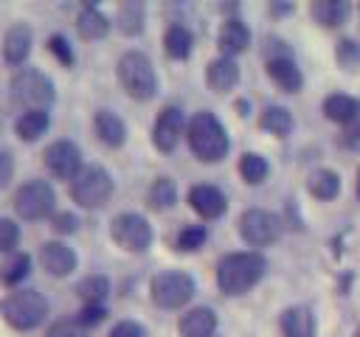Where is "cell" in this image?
I'll list each match as a JSON object with an SVG mask.
<instances>
[{"label":"cell","mask_w":360,"mask_h":337,"mask_svg":"<svg viewBox=\"0 0 360 337\" xmlns=\"http://www.w3.org/2000/svg\"><path fill=\"white\" fill-rule=\"evenodd\" d=\"M239 174H242L245 183L259 185V183L267 177V160H264L262 154H256V152H248V154H242V160H239Z\"/></svg>","instance_id":"1f68e13d"},{"label":"cell","mask_w":360,"mask_h":337,"mask_svg":"<svg viewBox=\"0 0 360 337\" xmlns=\"http://www.w3.org/2000/svg\"><path fill=\"white\" fill-rule=\"evenodd\" d=\"M48 48H51V53L62 62V65H73V51H70V45H68V39L65 37H59V34H53L51 39H48Z\"/></svg>","instance_id":"74e56055"},{"label":"cell","mask_w":360,"mask_h":337,"mask_svg":"<svg viewBox=\"0 0 360 337\" xmlns=\"http://www.w3.org/2000/svg\"><path fill=\"white\" fill-rule=\"evenodd\" d=\"M96 135H98V140H101L104 146L118 149V146L127 140V126H124V121H121L115 112L98 110V112H96Z\"/></svg>","instance_id":"ffe728a7"},{"label":"cell","mask_w":360,"mask_h":337,"mask_svg":"<svg viewBox=\"0 0 360 337\" xmlns=\"http://www.w3.org/2000/svg\"><path fill=\"white\" fill-rule=\"evenodd\" d=\"M110 337H146V329L141 323H135V320H121V323L112 326Z\"/></svg>","instance_id":"f35d334b"},{"label":"cell","mask_w":360,"mask_h":337,"mask_svg":"<svg viewBox=\"0 0 360 337\" xmlns=\"http://www.w3.org/2000/svg\"><path fill=\"white\" fill-rule=\"evenodd\" d=\"M115 22H118L121 34H127V37L141 34V31H143V6H141V3H135V0L124 3V6L118 8Z\"/></svg>","instance_id":"f546056e"},{"label":"cell","mask_w":360,"mask_h":337,"mask_svg":"<svg viewBox=\"0 0 360 337\" xmlns=\"http://www.w3.org/2000/svg\"><path fill=\"white\" fill-rule=\"evenodd\" d=\"M335 56H338V65L340 67H346V70H352V67H357L360 65V45L354 42V39H340L338 42V48H335Z\"/></svg>","instance_id":"e575fe53"},{"label":"cell","mask_w":360,"mask_h":337,"mask_svg":"<svg viewBox=\"0 0 360 337\" xmlns=\"http://www.w3.org/2000/svg\"><path fill=\"white\" fill-rule=\"evenodd\" d=\"M267 73H270V79L281 87V90H287V93H298L301 90V70L295 67V62L292 59H273V62H267Z\"/></svg>","instance_id":"7402d4cb"},{"label":"cell","mask_w":360,"mask_h":337,"mask_svg":"<svg viewBox=\"0 0 360 337\" xmlns=\"http://www.w3.org/2000/svg\"><path fill=\"white\" fill-rule=\"evenodd\" d=\"M259 126H262L264 132L276 135V138H284V135H290V129H292V115H290V110L273 104V107H267V110L262 112Z\"/></svg>","instance_id":"83f0119b"},{"label":"cell","mask_w":360,"mask_h":337,"mask_svg":"<svg viewBox=\"0 0 360 337\" xmlns=\"http://www.w3.org/2000/svg\"><path fill=\"white\" fill-rule=\"evenodd\" d=\"M104 315H107L104 306H84V309L79 312V323H82V326H96V323L104 320Z\"/></svg>","instance_id":"60d3db41"},{"label":"cell","mask_w":360,"mask_h":337,"mask_svg":"<svg viewBox=\"0 0 360 337\" xmlns=\"http://www.w3.org/2000/svg\"><path fill=\"white\" fill-rule=\"evenodd\" d=\"M248 45H250V31H248V25L242 22V20H225L222 22V28H219V51H222V56H236V53H242V51H248Z\"/></svg>","instance_id":"e0dca14e"},{"label":"cell","mask_w":360,"mask_h":337,"mask_svg":"<svg viewBox=\"0 0 360 337\" xmlns=\"http://www.w3.org/2000/svg\"><path fill=\"white\" fill-rule=\"evenodd\" d=\"M39 261H42V267H45L51 275H56V278L70 275V272L76 270V253H73L68 244H62V242H45V244L39 247Z\"/></svg>","instance_id":"5bb4252c"},{"label":"cell","mask_w":360,"mask_h":337,"mask_svg":"<svg viewBox=\"0 0 360 337\" xmlns=\"http://www.w3.org/2000/svg\"><path fill=\"white\" fill-rule=\"evenodd\" d=\"M174 199H177V188H174V183H172L169 177H158V180L152 183L149 194H146V202H149L155 211H166V208H172Z\"/></svg>","instance_id":"4dcf8cb0"},{"label":"cell","mask_w":360,"mask_h":337,"mask_svg":"<svg viewBox=\"0 0 360 337\" xmlns=\"http://www.w3.org/2000/svg\"><path fill=\"white\" fill-rule=\"evenodd\" d=\"M281 233V222L276 213L262 211V208H250L239 216V236L253 244V247H264L270 242H276Z\"/></svg>","instance_id":"30bf717a"},{"label":"cell","mask_w":360,"mask_h":337,"mask_svg":"<svg viewBox=\"0 0 360 337\" xmlns=\"http://www.w3.org/2000/svg\"><path fill=\"white\" fill-rule=\"evenodd\" d=\"M194 298V278L180 270H166L152 278V300L160 309H180Z\"/></svg>","instance_id":"52a82bcc"},{"label":"cell","mask_w":360,"mask_h":337,"mask_svg":"<svg viewBox=\"0 0 360 337\" xmlns=\"http://www.w3.org/2000/svg\"><path fill=\"white\" fill-rule=\"evenodd\" d=\"M45 166L53 177L59 180H76L79 171H82V152L76 143L70 140H53L48 149H45Z\"/></svg>","instance_id":"8fae6325"},{"label":"cell","mask_w":360,"mask_h":337,"mask_svg":"<svg viewBox=\"0 0 360 337\" xmlns=\"http://www.w3.org/2000/svg\"><path fill=\"white\" fill-rule=\"evenodd\" d=\"M11 174H14V160H11V154L6 149H0V188L8 185Z\"/></svg>","instance_id":"b9f144b4"},{"label":"cell","mask_w":360,"mask_h":337,"mask_svg":"<svg viewBox=\"0 0 360 337\" xmlns=\"http://www.w3.org/2000/svg\"><path fill=\"white\" fill-rule=\"evenodd\" d=\"M214 329H217V315L208 306H194L180 317L183 337H211Z\"/></svg>","instance_id":"ac0fdd59"},{"label":"cell","mask_w":360,"mask_h":337,"mask_svg":"<svg viewBox=\"0 0 360 337\" xmlns=\"http://www.w3.org/2000/svg\"><path fill=\"white\" fill-rule=\"evenodd\" d=\"M205 227L202 225H186L180 233H177V250H200L202 242H205Z\"/></svg>","instance_id":"836d02e7"},{"label":"cell","mask_w":360,"mask_h":337,"mask_svg":"<svg viewBox=\"0 0 360 337\" xmlns=\"http://www.w3.org/2000/svg\"><path fill=\"white\" fill-rule=\"evenodd\" d=\"M112 194V177L101 166H87L70 183V197L82 208H101Z\"/></svg>","instance_id":"8992f818"},{"label":"cell","mask_w":360,"mask_h":337,"mask_svg":"<svg viewBox=\"0 0 360 337\" xmlns=\"http://www.w3.org/2000/svg\"><path fill=\"white\" fill-rule=\"evenodd\" d=\"M357 194H360V183H357Z\"/></svg>","instance_id":"f6af8a7d"},{"label":"cell","mask_w":360,"mask_h":337,"mask_svg":"<svg viewBox=\"0 0 360 337\" xmlns=\"http://www.w3.org/2000/svg\"><path fill=\"white\" fill-rule=\"evenodd\" d=\"M53 81L37 70V67H22L11 76V101L17 107H22L25 112L31 110H48V104L53 101Z\"/></svg>","instance_id":"277c9868"},{"label":"cell","mask_w":360,"mask_h":337,"mask_svg":"<svg viewBox=\"0 0 360 337\" xmlns=\"http://www.w3.org/2000/svg\"><path fill=\"white\" fill-rule=\"evenodd\" d=\"M0 312L8 320V326H14L20 331H28V329H37L45 320L48 300L37 289H17L0 303Z\"/></svg>","instance_id":"5b68a950"},{"label":"cell","mask_w":360,"mask_h":337,"mask_svg":"<svg viewBox=\"0 0 360 337\" xmlns=\"http://www.w3.org/2000/svg\"><path fill=\"white\" fill-rule=\"evenodd\" d=\"M118 81L127 90V95L146 101L158 93V76L155 67L149 62V56H143L141 51H127L118 59Z\"/></svg>","instance_id":"3957f363"},{"label":"cell","mask_w":360,"mask_h":337,"mask_svg":"<svg viewBox=\"0 0 360 337\" xmlns=\"http://www.w3.org/2000/svg\"><path fill=\"white\" fill-rule=\"evenodd\" d=\"M343 143L349 146V149H360V115L349 124V129L343 132Z\"/></svg>","instance_id":"7bdbcfd3"},{"label":"cell","mask_w":360,"mask_h":337,"mask_svg":"<svg viewBox=\"0 0 360 337\" xmlns=\"http://www.w3.org/2000/svg\"><path fill=\"white\" fill-rule=\"evenodd\" d=\"M76 295L84 300V306H104V298L110 295V281L104 275H87L79 281Z\"/></svg>","instance_id":"4316f807"},{"label":"cell","mask_w":360,"mask_h":337,"mask_svg":"<svg viewBox=\"0 0 360 337\" xmlns=\"http://www.w3.org/2000/svg\"><path fill=\"white\" fill-rule=\"evenodd\" d=\"M205 81H208V87H211L214 93H228V90H233L236 81H239V65H236L231 56H219V59H214V62L208 65Z\"/></svg>","instance_id":"2e32d148"},{"label":"cell","mask_w":360,"mask_h":337,"mask_svg":"<svg viewBox=\"0 0 360 337\" xmlns=\"http://www.w3.org/2000/svg\"><path fill=\"white\" fill-rule=\"evenodd\" d=\"M188 149L194 152V157H200L202 163H217L228 154V132L219 124V118L208 110L194 112V118L188 121Z\"/></svg>","instance_id":"7a4b0ae2"},{"label":"cell","mask_w":360,"mask_h":337,"mask_svg":"<svg viewBox=\"0 0 360 337\" xmlns=\"http://www.w3.org/2000/svg\"><path fill=\"white\" fill-rule=\"evenodd\" d=\"M191 42H194L191 39V31L186 25H180V22L169 25L166 34H163V48H166V53L172 59H186L191 53Z\"/></svg>","instance_id":"484cf974"},{"label":"cell","mask_w":360,"mask_h":337,"mask_svg":"<svg viewBox=\"0 0 360 337\" xmlns=\"http://www.w3.org/2000/svg\"><path fill=\"white\" fill-rule=\"evenodd\" d=\"M307 191L315 199H335L340 194V177L332 168H315L307 177Z\"/></svg>","instance_id":"603a6c76"},{"label":"cell","mask_w":360,"mask_h":337,"mask_svg":"<svg viewBox=\"0 0 360 337\" xmlns=\"http://www.w3.org/2000/svg\"><path fill=\"white\" fill-rule=\"evenodd\" d=\"M28 270H31V256H28V253H14V256L0 267V278H3L8 286H14V284H20V281L28 275Z\"/></svg>","instance_id":"d6a6232c"},{"label":"cell","mask_w":360,"mask_h":337,"mask_svg":"<svg viewBox=\"0 0 360 337\" xmlns=\"http://www.w3.org/2000/svg\"><path fill=\"white\" fill-rule=\"evenodd\" d=\"M323 115L335 124H352L357 115H360V104L352 98V95H343V93H332L323 98Z\"/></svg>","instance_id":"44dd1931"},{"label":"cell","mask_w":360,"mask_h":337,"mask_svg":"<svg viewBox=\"0 0 360 337\" xmlns=\"http://www.w3.org/2000/svg\"><path fill=\"white\" fill-rule=\"evenodd\" d=\"M76 28H79V34H82L84 39H101V37H107V31H110V20H107L96 6H84V8L79 11Z\"/></svg>","instance_id":"cb8c5ba5"},{"label":"cell","mask_w":360,"mask_h":337,"mask_svg":"<svg viewBox=\"0 0 360 337\" xmlns=\"http://www.w3.org/2000/svg\"><path fill=\"white\" fill-rule=\"evenodd\" d=\"M31 53V28L25 22H17L3 37V56L8 65H22Z\"/></svg>","instance_id":"9a60e30c"},{"label":"cell","mask_w":360,"mask_h":337,"mask_svg":"<svg viewBox=\"0 0 360 337\" xmlns=\"http://www.w3.org/2000/svg\"><path fill=\"white\" fill-rule=\"evenodd\" d=\"M264 267H267V261L262 253H253V250L231 253L217 267V284L225 295H242L262 281Z\"/></svg>","instance_id":"6da1fadb"},{"label":"cell","mask_w":360,"mask_h":337,"mask_svg":"<svg viewBox=\"0 0 360 337\" xmlns=\"http://www.w3.org/2000/svg\"><path fill=\"white\" fill-rule=\"evenodd\" d=\"M45 337H87V331L79 320H56V323H51Z\"/></svg>","instance_id":"8d00e7d4"},{"label":"cell","mask_w":360,"mask_h":337,"mask_svg":"<svg viewBox=\"0 0 360 337\" xmlns=\"http://www.w3.org/2000/svg\"><path fill=\"white\" fill-rule=\"evenodd\" d=\"M51 225H53V230L56 233H76V225H79V219L73 216V213H53V219H51Z\"/></svg>","instance_id":"ab89813d"},{"label":"cell","mask_w":360,"mask_h":337,"mask_svg":"<svg viewBox=\"0 0 360 337\" xmlns=\"http://www.w3.org/2000/svg\"><path fill=\"white\" fill-rule=\"evenodd\" d=\"M188 205L202 216V219H217V216H222L225 213V208H228V199H225V194L217 188V185H194L191 191H188Z\"/></svg>","instance_id":"4fadbf2b"},{"label":"cell","mask_w":360,"mask_h":337,"mask_svg":"<svg viewBox=\"0 0 360 337\" xmlns=\"http://www.w3.org/2000/svg\"><path fill=\"white\" fill-rule=\"evenodd\" d=\"M354 337H360V326H357V331H354Z\"/></svg>","instance_id":"ee69618b"},{"label":"cell","mask_w":360,"mask_h":337,"mask_svg":"<svg viewBox=\"0 0 360 337\" xmlns=\"http://www.w3.org/2000/svg\"><path fill=\"white\" fill-rule=\"evenodd\" d=\"M284 337H315V317L307 306H290L281 312Z\"/></svg>","instance_id":"d6986e66"},{"label":"cell","mask_w":360,"mask_h":337,"mask_svg":"<svg viewBox=\"0 0 360 337\" xmlns=\"http://www.w3.org/2000/svg\"><path fill=\"white\" fill-rule=\"evenodd\" d=\"M346 14H349V3H343V0H315L312 3V17L323 28L340 25L346 20Z\"/></svg>","instance_id":"d4e9b609"},{"label":"cell","mask_w":360,"mask_h":337,"mask_svg":"<svg viewBox=\"0 0 360 337\" xmlns=\"http://www.w3.org/2000/svg\"><path fill=\"white\" fill-rule=\"evenodd\" d=\"M17 242H20V227H17V222H14V219L0 216V253L14 250V247H17Z\"/></svg>","instance_id":"d590c367"},{"label":"cell","mask_w":360,"mask_h":337,"mask_svg":"<svg viewBox=\"0 0 360 337\" xmlns=\"http://www.w3.org/2000/svg\"><path fill=\"white\" fill-rule=\"evenodd\" d=\"M53 202H56V194L45 180H31L14 194V211L20 219H28V222L45 219L53 211Z\"/></svg>","instance_id":"ba28073f"},{"label":"cell","mask_w":360,"mask_h":337,"mask_svg":"<svg viewBox=\"0 0 360 337\" xmlns=\"http://www.w3.org/2000/svg\"><path fill=\"white\" fill-rule=\"evenodd\" d=\"M112 242L129 253H143L152 244V227L141 213H118L110 225Z\"/></svg>","instance_id":"9c48e42d"},{"label":"cell","mask_w":360,"mask_h":337,"mask_svg":"<svg viewBox=\"0 0 360 337\" xmlns=\"http://www.w3.org/2000/svg\"><path fill=\"white\" fill-rule=\"evenodd\" d=\"M48 124H51V118L45 110H31V112H22L14 126H17V135L22 140H37L39 135H45Z\"/></svg>","instance_id":"f1b7e54d"},{"label":"cell","mask_w":360,"mask_h":337,"mask_svg":"<svg viewBox=\"0 0 360 337\" xmlns=\"http://www.w3.org/2000/svg\"><path fill=\"white\" fill-rule=\"evenodd\" d=\"M183 126H186V118H183V110L180 107H166L160 110L158 121H155V129H152V140L160 152H172L183 135Z\"/></svg>","instance_id":"7c38bea8"}]
</instances>
